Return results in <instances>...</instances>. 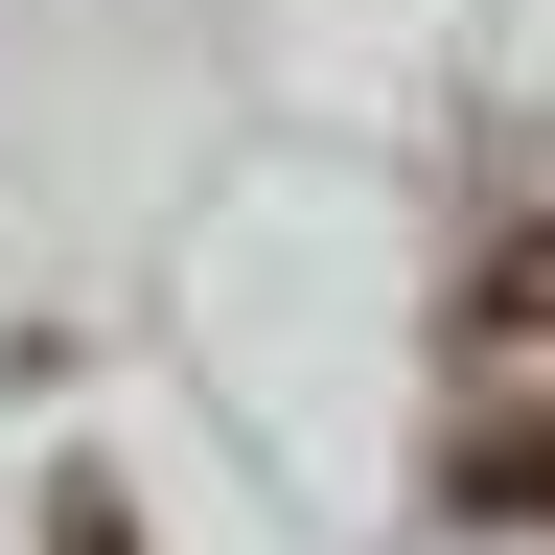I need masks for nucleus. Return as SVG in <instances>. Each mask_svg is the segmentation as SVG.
I'll return each mask as SVG.
<instances>
[{"instance_id": "obj_1", "label": "nucleus", "mask_w": 555, "mask_h": 555, "mask_svg": "<svg viewBox=\"0 0 555 555\" xmlns=\"http://www.w3.org/2000/svg\"><path fill=\"white\" fill-rule=\"evenodd\" d=\"M463 509H509V532H555V440H463Z\"/></svg>"}, {"instance_id": "obj_2", "label": "nucleus", "mask_w": 555, "mask_h": 555, "mask_svg": "<svg viewBox=\"0 0 555 555\" xmlns=\"http://www.w3.org/2000/svg\"><path fill=\"white\" fill-rule=\"evenodd\" d=\"M486 324H509V347H555V232H509V255H486Z\"/></svg>"}]
</instances>
